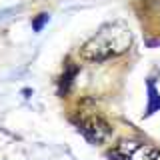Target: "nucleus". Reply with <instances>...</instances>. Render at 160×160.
I'll return each mask as SVG.
<instances>
[{"label":"nucleus","instance_id":"f257e3e1","mask_svg":"<svg viewBox=\"0 0 160 160\" xmlns=\"http://www.w3.org/2000/svg\"><path fill=\"white\" fill-rule=\"evenodd\" d=\"M132 46V32L122 20L108 22L80 46V56L90 62H104L124 54Z\"/></svg>","mask_w":160,"mask_h":160},{"label":"nucleus","instance_id":"f03ea898","mask_svg":"<svg viewBox=\"0 0 160 160\" xmlns=\"http://www.w3.org/2000/svg\"><path fill=\"white\" fill-rule=\"evenodd\" d=\"M76 126H78V132H82V136L90 144H102L112 134L110 124L102 116H82L76 122Z\"/></svg>","mask_w":160,"mask_h":160},{"label":"nucleus","instance_id":"7ed1b4c3","mask_svg":"<svg viewBox=\"0 0 160 160\" xmlns=\"http://www.w3.org/2000/svg\"><path fill=\"white\" fill-rule=\"evenodd\" d=\"M112 158H120V160H160V150L152 148V146H146V144H132L128 152H124L122 156L116 152L110 154Z\"/></svg>","mask_w":160,"mask_h":160},{"label":"nucleus","instance_id":"20e7f679","mask_svg":"<svg viewBox=\"0 0 160 160\" xmlns=\"http://www.w3.org/2000/svg\"><path fill=\"white\" fill-rule=\"evenodd\" d=\"M156 110H160V96L156 92V88H154L152 80H148V106H146V116H150V114H154Z\"/></svg>","mask_w":160,"mask_h":160},{"label":"nucleus","instance_id":"39448f33","mask_svg":"<svg viewBox=\"0 0 160 160\" xmlns=\"http://www.w3.org/2000/svg\"><path fill=\"white\" fill-rule=\"evenodd\" d=\"M74 74H76V68L68 66V72L62 76V80H60V92H66V90H68L70 82H72V78H74Z\"/></svg>","mask_w":160,"mask_h":160},{"label":"nucleus","instance_id":"423d86ee","mask_svg":"<svg viewBox=\"0 0 160 160\" xmlns=\"http://www.w3.org/2000/svg\"><path fill=\"white\" fill-rule=\"evenodd\" d=\"M48 18H50L48 14H40V18H36V20L32 22V28L36 30V32H40V30H42V26L48 22Z\"/></svg>","mask_w":160,"mask_h":160},{"label":"nucleus","instance_id":"0eeeda50","mask_svg":"<svg viewBox=\"0 0 160 160\" xmlns=\"http://www.w3.org/2000/svg\"><path fill=\"white\" fill-rule=\"evenodd\" d=\"M16 10H18V8H8V10H2V12H0V20H2V18H8V14H14Z\"/></svg>","mask_w":160,"mask_h":160}]
</instances>
